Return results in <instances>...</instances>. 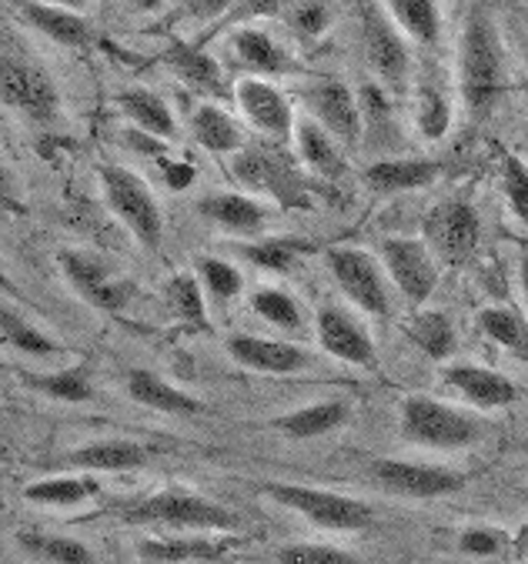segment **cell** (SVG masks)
Masks as SVG:
<instances>
[{
    "mask_svg": "<svg viewBox=\"0 0 528 564\" xmlns=\"http://www.w3.org/2000/svg\"><path fill=\"white\" fill-rule=\"evenodd\" d=\"M459 87L472 121H485L505 90V54L488 8L472 4L459 47Z\"/></svg>",
    "mask_w": 528,
    "mask_h": 564,
    "instance_id": "obj_1",
    "label": "cell"
},
{
    "mask_svg": "<svg viewBox=\"0 0 528 564\" xmlns=\"http://www.w3.org/2000/svg\"><path fill=\"white\" fill-rule=\"evenodd\" d=\"M115 514L131 528H164L174 534H235L241 528V518L231 508L181 488L125 501Z\"/></svg>",
    "mask_w": 528,
    "mask_h": 564,
    "instance_id": "obj_2",
    "label": "cell"
},
{
    "mask_svg": "<svg viewBox=\"0 0 528 564\" xmlns=\"http://www.w3.org/2000/svg\"><path fill=\"white\" fill-rule=\"evenodd\" d=\"M401 434L421 447L455 451V447H468L482 437V421L462 408L445 404V401L411 394L401 401Z\"/></svg>",
    "mask_w": 528,
    "mask_h": 564,
    "instance_id": "obj_3",
    "label": "cell"
},
{
    "mask_svg": "<svg viewBox=\"0 0 528 564\" xmlns=\"http://www.w3.org/2000/svg\"><path fill=\"white\" fill-rule=\"evenodd\" d=\"M97 177H100L108 207L121 217L125 228L138 238V245L154 251L164 238V214H161V204L151 194V187L134 171L118 167V164H104L97 171Z\"/></svg>",
    "mask_w": 528,
    "mask_h": 564,
    "instance_id": "obj_4",
    "label": "cell"
},
{
    "mask_svg": "<svg viewBox=\"0 0 528 564\" xmlns=\"http://www.w3.org/2000/svg\"><path fill=\"white\" fill-rule=\"evenodd\" d=\"M265 495L271 501H278L281 508L308 518L311 524H319L322 531L352 534V531H365L375 524L371 505L348 498V495H338V491L308 488V485H265Z\"/></svg>",
    "mask_w": 528,
    "mask_h": 564,
    "instance_id": "obj_5",
    "label": "cell"
},
{
    "mask_svg": "<svg viewBox=\"0 0 528 564\" xmlns=\"http://www.w3.org/2000/svg\"><path fill=\"white\" fill-rule=\"evenodd\" d=\"M0 100L34 124H54L61 115V90L54 77L41 64L14 54H0Z\"/></svg>",
    "mask_w": 528,
    "mask_h": 564,
    "instance_id": "obj_6",
    "label": "cell"
},
{
    "mask_svg": "<svg viewBox=\"0 0 528 564\" xmlns=\"http://www.w3.org/2000/svg\"><path fill=\"white\" fill-rule=\"evenodd\" d=\"M61 274L67 278V284L97 311L104 314H121L131 297H134V281L121 278L108 261L87 254V251H61L57 254Z\"/></svg>",
    "mask_w": 528,
    "mask_h": 564,
    "instance_id": "obj_7",
    "label": "cell"
},
{
    "mask_svg": "<svg viewBox=\"0 0 528 564\" xmlns=\"http://www.w3.org/2000/svg\"><path fill=\"white\" fill-rule=\"evenodd\" d=\"M358 14H362V44L371 70L391 94H405L411 77V54L401 31L385 14V4H365Z\"/></svg>",
    "mask_w": 528,
    "mask_h": 564,
    "instance_id": "obj_8",
    "label": "cell"
},
{
    "mask_svg": "<svg viewBox=\"0 0 528 564\" xmlns=\"http://www.w3.org/2000/svg\"><path fill=\"white\" fill-rule=\"evenodd\" d=\"M381 268L411 307H421L439 288V261L425 241L385 238L381 241Z\"/></svg>",
    "mask_w": 528,
    "mask_h": 564,
    "instance_id": "obj_9",
    "label": "cell"
},
{
    "mask_svg": "<svg viewBox=\"0 0 528 564\" xmlns=\"http://www.w3.org/2000/svg\"><path fill=\"white\" fill-rule=\"evenodd\" d=\"M328 268L338 281V288L345 291V297L371 314V317H385L391 314V294H388V274L381 268V261H375L368 251L358 248H335L328 254Z\"/></svg>",
    "mask_w": 528,
    "mask_h": 564,
    "instance_id": "obj_10",
    "label": "cell"
},
{
    "mask_svg": "<svg viewBox=\"0 0 528 564\" xmlns=\"http://www.w3.org/2000/svg\"><path fill=\"white\" fill-rule=\"evenodd\" d=\"M421 235H425V245L435 254V261L462 264L478 248L482 217L468 200H442L425 217V228H421Z\"/></svg>",
    "mask_w": 528,
    "mask_h": 564,
    "instance_id": "obj_11",
    "label": "cell"
},
{
    "mask_svg": "<svg viewBox=\"0 0 528 564\" xmlns=\"http://www.w3.org/2000/svg\"><path fill=\"white\" fill-rule=\"evenodd\" d=\"M371 478L401 498H445L465 488V475L455 468H442V465H421V462H398V458H381L371 465Z\"/></svg>",
    "mask_w": 528,
    "mask_h": 564,
    "instance_id": "obj_12",
    "label": "cell"
},
{
    "mask_svg": "<svg viewBox=\"0 0 528 564\" xmlns=\"http://www.w3.org/2000/svg\"><path fill=\"white\" fill-rule=\"evenodd\" d=\"M314 330H319V345L332 358L355 365V368H368V371L378 368V351H375L371 334L348 307L325 304L319 317H314Z\"/></svg>",
    "mask_w": 528,
    "mask_h": 564,
    "instance_id": "obj_13",
    "label": "cell"
},
{
    "mask_svg": "<svg viewBox=\"0 0 528 564\" xmlns=\"http://www.w3.org/2000/svg\"><path fill=\"white\" fill-rule=\"evenodd\" d=\"M308 107H311V121L322 124L338 144L358 148L365 138L362 128V107L358 97L352 94L348 84L342 80H319L308 87Z\"/></svg>",
    "mask_w": 528,
    "mask_h": 564,
    "instance_id": "obj_14",
    "label": "cell"
},
{
    "mask_svg": "<svg viewBox=\"0 0 528 564\" xmlns=\"http://www.w3.org/2000/svg\"><path fill=\"white\" fill-rule=\"evenodd\" d=\"M235 100L241 107V115L248 118V124H255L261 134L288 141L294 134V115L291 104L281 94V87H274L265 77H241L235 84Z\"/></svg>",
    "mask_w": 528,
    "mask_h": 564,
    "instance_id": "obj_15",
    "label": "cell"
},
{
    "mask_svg": "<svg viewBox=\"0 0 528 564\" xmlns=\"http://www.w3.org/2000/svg\"><path fill=\"white\" fill-rule=\"evenodd\" d=\"M235 544L231 534H158L141 538L138 554L144 564H218Z\"/></svg>",
    "mask_w": 528,
    "mask_h": 564,
    "instance_id": "obj_16",
    "label": "cell"
},
{
    "mask_svg": "<svg viewBox=\"0 0 528 564\" xmlns=\"http://www.w3.org/2000/svg\"><path fill=\"white\" fill-rule=\"evenodd\" d=\"M148 462H151V444L131 437H100L67 451L54 465L71 471H138Z\"/></svg>",
    "mask_w": 528,
    "mask_h": 564,
    "instance_id": "obj_17",
    "label": "cell"
},
{
    "mask_svg": "<svg viewBox=\"0 0 528 564\" xmlns=\"http://www.w3.org/2000/svg\"><path fill=\"white\" fill-rule=\"evenodd\" d=\"M235 177L245 187L268 191V194H274L281 200H294L304 191V184L294 174L291 161L281 158L278 148H241L235 154Z\"/></svg>",
    "mask_w": 528,
    "mask_h": 564,
    "instance_id": "obj_18",
    "label": "cell"
},
{
    "mask_svg": "<svg viewBox=\"0 0 528 564\" xmlns=\"http://www.w3.org/2000/svg\"><path fill=\"white\" fill-rule=\"evenodd\" d=\"M225 348L241 368H251L261 375H294L308 368L311 361L298 345L274 341V337H258V334H231Z\"/></svg>",
    "mask_w": 528,
    "mask_h": 564,
    "instance_id": "obj_19",
    "label": "cell"
},
{
    "mask_svg": "<svg viewBox=\"0 0 528 564\" xmlns=\"http://www.w3.org/2000/svg\"><path fill=\"white\" fill-rule=\"evenodd\" d=\"M445 384L452 391H459L468 404L482 408V411H498L515 404L518 388L511 378H505L502 371L482 368V365H452L445 368Z\"/></svg>",
    "mask_w": 528,
    "mask_h": 564,
    "instance_id": "obj_20",
    "label": "cell"
},
{
    "mask_svg": "<svg viewBox=\"0 0 528 564\" xmlns=\"http://www.w3.org/2000/svg\"><path fill=\"white\" fill-rule=\"evenodd\" d=\"M442 164L432 158H385L365 171V184L378 194H405L435 184Z\"/></svg>",
    "mask_w": 528,
    "mask_h": 564,
    "instance_id": "obj_21",
    "label": "cell"
},
{
    "mask_svg": "<svg viewBox=\"0 0 528 564\" xmlns=\"http://www.w3.org/2000/svg\"><path fill=\"white\" fill-rule=\"evenodd\" d=\"M18 14L24 18V24H31L34 31H41L44 37H51L61 47H87L94 41V28L84 14L61 8V4H21Z\"/></svg>",
    "mask_w": 528,
    "mask_h": 564,
    "instance_id": "obj_22",
    "label": "cell"
},
{
    "mask_svg": "<svg viewBox=\"0 0 528 564\" xmlns=\"http://www.w3.org/2000/svg\"><path fill=\"white\" fill-rule=\"evenodd\" d=\"M125 388H128L131 401H138V404H144V408H151V411H161V414L191 417V414H201V411H204V404H201L194 394L174 388L171 381H164L161 375H154V371H148V368H134V371L125 378Z\"/></svg>",
    "mask_w": 528,
    "mask_h": 564,
    "instance_id": "obj_23",
    "label": "cell"
},
{
    "mask_svg": "<svg viewBox=\"0 0 528 564\" xmlns=\"http://www.w3.org/2000/svg\"><path fill=\"white\" fill-rule=\"evenodd\" d=\"M291 141H294V151H298V158H301V164L308 171H314L319 177H342L345 174L342 148L322 124H314L311 118L294 121Z\"/></svg>",
    "mask_w": 528,
    "mask_h": 564,
    "instance_id": "obj_24",
    "label": "cell"
},
{
    "mask_svg": "<svg viewBox=\"0 0 528 564\" xmlns=\"http://www.w3.org/2000/svg\"><path fill=\"white\" fill-rule=\"evenodd\" d=\"M197 210L207 220H215L218 228L235 231V235H258L268 220L265 207L248 194H207L201 197Z\"/></svg>",
    "mask_w": 528,
    "mask_h": 564,
    "instance_id": "obj_25",
    "label": "cell"
},
{
    "mask_svg": "<svg viewBox=\"0 0 528 564\" xmlns=\"http://www.w3.org/2000/svg\"><path fill=\"white\" fill-rule=\"evenodd\" d=\"M121 110L138 124L141 134L158 138V141H174L177 138V121L171 115V107L161 94L148 90V87H128L118 97Z\"/></svg>",
    "mask_w": 528,
    "mask_h": 564,
    "instance_id": "obj_26",
    "label": "cell"
},
{
    "mask_svg": "<svg viewBox=\"0 0 528 564\" xmlns=\"http://www.w3.org/2000/svg\"><path fill=\"white\" fill-rule=\"evenodd\" d=\"M0 345H8L31 358H57L64 348L54 341L47 330H41L34 321H28L4 294H0Z\"/></svg>",
    "mask_w": 528,
    "mask_h": 564,
    "instance_id": "obj_27",
    "label": "cell"
},
{
    "mask_svg": "<svg viewBox=\"0 0 528 564\" xmlns=\"http://www.w3.org/2000/svg\"><path fill=\"white\" fill-rule=\"evenodd\" d=\"M191 134L194 141L211 154H238L245 148V134L238 121L218 104H201L191 115Z\"/></svg>",
    "mask_w": 528,
    "mask_h": 564,
    "instance_id": "obj_28",
    "label": "cell"
},
{
    "mask_svg": "<svg viewBox=\"0 0 528 564\" xmlns=\"http://www.w3.org/2000/svg\"><path fill=\"white\" fill-rule=\"evenodd\" d=\"M385 14L401 31V37L421 47H435L442 41V8L432 0H391L385 4Z\"/></svg>",
    "mask_w": 528,
    "mask_h": 564,
    "instance_id": "obj_29",
    "label": "cell"
},
{
    "mask_svg": "<svg viewBox=\"0 0 528 564\" xmlns=\"http://www.w3.org/2000/svg\"><path fill=\"white\" fill-rule=\"evenodd\" d=\"M414 124L425 141H442L452 128V100L435 77H425L414 87Z\"/></svg>",
    "mask_w": 528,
    "mask_h": 564,
    "instance_id": "obj_30",
    "label": "cell"
},
{
    "mask_svg": "<svg viewBox=\"0 0 528 564\" xmlns=\"http://www.w3.org/2000/svg\"><path fill=\"white\" fill-rule=\"evenodd\" d=\"M408 337H411V345L421 351V355H429L432 361H445L455 355V345H459V337H455V324L449 314L442 311H418L411 321H408Z\"/></svg>",
    "mask_w": 528,
    "mask_h": 564,
    "instance_id": "obj_31",
    "label": "cell"
},
{
    "mask_svg": "<svg viewBox=\"0 0 528 564\" xmlns=\"http://www.w3.org/2000/svg\"><path fill=\"white\" fill-rule=\"evenodd\" d=\"M231 47L238 54V61L258 74H284L291 70V57L284 54V47L258 28H241L231 34Z\"/></svg>",
    "mask_w": 528,
    "mask_h": 564,
    "instance_id": "obj_32",
    "label": "cell"
},
{
    "mask_svg": "<svg viewBox=\"0 0 528 564\" xmlns=\"http://www.w3.org/2000/svg\"><path fill=\"white\" fill-rule=\"evenodd\" d=\"M348 421V404L345 401H322V404H311L301 411H291L284 417H278V431H284L288 437H322L335 427H342Z\"/></svg>",
    "mask_w": 528,
    "mask_h": 564,
    "instance_id": "obj_33",
    "label": "cell"
},
{
    "mask_svg": "<svg viewBox=\"0 0 528 564\" xmlns=\"http://www.w3.org/2000/svg\"><path fill=\"white\" fill-rule=\"evenodd\" d=\"M21 381L44 394V398H54V401H71V404H80V401H90L94 398V384H90V375H87V365H74V368H61V371H51V375H31L24 371Z\"/></svg>",
    "mask_w": 528,
    "mask_h": 564,
    "instance_id": "obj_34",
    "label": "cell"
},
{
    "mask_svg": "<svg viewBox=\"0 0 528 564\" xmlns=\"http://www.w3.org/2000/svg\"><path fill=\"white\" fill-rule=\"evenodd\" d=\"M97 481L94 478H74V475H64V478H41L34 485L24 488V498L31 505H41V508H77L84 501H90L97 495Z\"/></svg>",
    "mask_w": 528,
    "mask_h": 564,
    "instance_id": "obj_35",
    "label": "cell"
},
{
    "mask_svg": "<svg viewBox=\"0 0 528 564\" xmlns=\"http://www.w3.org/2000/svg\"><path fill=\"white\" fill-rule=\"evenodd\" d=\"M18 544L44 564H94V551L84 541L67 538V534L24 531L18 534Z\"/></svg>",
    "mask_w": 528,
    "mask_h": 564,
    "instance_id": "obj_36",
    "label": "cell"
},
{
    "mask_svg": "<svg viewBox=\"0 0 528 564\" xmlns=\"http://www.w3.org/2000/svg\"><path fill=\"white\" fill-rule=\"evenodd\" d=\"M164 61L174 67V74H177L184 84H191V87H197V90H204V94H222V90H225L222 67H218L215 61H211L204 51H197V47H191V44H174V47L168 51Z\"/></svg>",
    "mask_w": 528,
    "mask_h": 564,
    "instance_id": "obj_37",
    "label": "cell"
},
{
    "mask_svg": "<svg viewBox=\"0 0 528 564\" xmlns=\"http://www.w3.org/2000/svg\"><path fill=\"white\" fill-rule=\"evenodd\" d=\"M164 297H168L171 314L184 327H194V330H207L211 327L207 324V307H204V291H201L194 274H174L164 284Z\"/></svg>",
    "mask_w": 528,
    "mask_h": 564,
    "instance_id": "obj_38",
    "label": "cell"
},
{
    "mask_svg": "<svg viewBox=\"0 0 528 564\" xmlns=\"http://www.w3.org/2000/svg\"><path fill=\"white\" fill-rule=\"evenodd\" d=\"M478 327L495 345L528 358V321L515 307H485L478 314Z\"/></svg>",
    "mask_w": 528,
    "mask_h": 564,
    "instance_id": "obj_39",
    "label": "cell"
},
{
    "mask_svg": "<svg viewBox=\"0 0 528 564\" xmlns=\"http://www.w3.org/2000/svg\"><path fill=\"white\" fill-rule=\"evenodd\" d=\"M194 278H197L201 291L211 301H218V304L235 301L241 294V288H245L241 271L231 261H225V258H207V254L194 258Z\"/></svg>",
    "mask_w": 528,
    "mask_h": 564,
    "instance_id": "obj_40",
    "label": "cell"
},
{
    "mask_svg": "<svg viewBox=\"0 0 528 564\" xmlns=\"http://www.w3.org/2000/svg\"><path fill=\"white\" fill-rule=\"evenodd\" d=\"M358 107H362V128H365V134H371V138L378 134V144L398 138L395 110H391V100H388L385 87L365 84L362 94H358Z\"/></svg>",
    "mask_w": 528,
    "mask_h": 564,
    "instance_id": "obj_41",
    "label": "cell"
},
{
    "mask_svg": "<svg viewBox=\"0 0 528 564\" xmlns=\"http://www.w3.org/2000/svg\"><path fill=\"white\" fill-rule=\"evenodd\" d=\"M251 311H255L258 317H265L268 324L281 327V330H301V327H304L301 304H298L288 291H278V288H261V291H255Z\"/></svg>",
    "mask_w": 528,
    "mask_h": 564,
    "instance_id": "obj_42",
    "label": "cell"
},
{
    "mask_svg": "<svg viewBox=\"0 0 528 564\" xmlns=\"http://www.w3.org/2000/svg\"><path fill=\"white\" fill-rule=\"evenodd\" d=\"M278 564H365L358 554L335 547V544H308L294 541L278 551Z\"/></svg>",
    "mask_w": 528,
    "mask_h": 564,
    "instance_id": "obj_43",
    "label": "cell"
},
{
    "mask_svg": "<svg viewBox=\"0 0 528 564\" xmlns=\"http://www.w3.org/2000/svg\"><path fill=\"white\" fill-rule=\"evenodd\" d=\"M235 251H238L241 258H248L251 264H258V268H268V271H291V264H294V258H298L301 245H291V241H278V238H271V241L238 245Z\"/></svg>",
    "mask_w": 528,
    "mask_h": 564,
    "instance_id": "obj_44",
    "label": "cell"
},
{
    "mask_svg": "<svg viewBox=\"0 0 528 564\" xmlns=\"http://www.w3.org/2000/svg\"><path fill=\"white\" fill-rule=\"evenodd\" d=\"M502 184H505V197L515 210V217L528 228V164L518 154H508L502 164Z\"/></svg>",
    "mask_w": 528,
    "mask_h": 564,
    "instance_id": "obj_45",
    "label": "cell"
},
{
    "mask_svg": "<svg viewBox=\"0 0 528 564\" xmlns=\"http://www.w3.org/2000/svg\"><path fill=\"white\" fill-rule=\"evenodd\" d=\"M505 547V538L495 528H465L459 534V551L472 557H492Z\"/></svg>",
    "mask_w": 528,
    "mask_h": 564,
    "instance_id": "obj_46",
    "label": "cell"
},
{
    "mask_svg": "<svg viewBox=\"0 0 528 564\" xmlns=\"http://www.w3.org/2000/svg\"><path fill=\"white\" fill-rule=\"evenodd\" d=\"M335 21L328 4H298L291 11V24L304 34V37H319L328 31V24Z\"/></svg>",
    "mask_w": 528,
    "mask_h": 564,
    "instance_id": "obj_47",
    "label": "cell"
},
{
    "mask_svg": "<svg viewBox=\"0 0 528 564\" xmlns=\"http://www.w3.org/2000/svg\"><path fill=\"white\" fill-rule=\"evenodd\" d=\"M0 210H18V191H14V177L8 174V167L0 164Z\"/></svg>",
    "mask_w": 528,
    "mask_h": 564,
    "instance_id": "obj_48",
    "label": "cell"
},
{
    "mask_svg": "<svg viewBox=\"0 0 528 564\" xmlns=\"http://www.w3.org/2000/svg\"><path fill=\"white\" fill-rule=\"evenodd\" d=\"M511 547H515V554H518V557H528V524H521V528L515 531Z\"/></svg>",
    "mask_w": 528,
    "mask_h": 564,
    "instance_id": "obj_49",
    "label": "cell"
},
{
    "mask_svg": "<svg viewBox=\"0 0 528 564\" xmlns=\"http://www.w3.org/2000/svg\"><path fill=\"white\" fill-rule=\"evenodd\" d=\"M0 294H18V284H14L11 274L4 271V261H0Z\"/></svg>",
    "mask_w": 528,
    "mask_h": 564,
    "instance_id": "obj_50",
    "label": "cell"
},
{
    "mask_svg": "<svg viewBox=\"0 0 528 564\" xmlns=\"http://www.w3.org/2000/svg\"><path fill=\"white\" fill-rule=\"evenodd\" d=\"M518 281H521V294H525V304H528V254L518 264Z\"/></svg>",
    "mask_w": 528,
    "mask_h": 564,
    "instance_id": "obj_51",
    "label": "cell"
},
{
    "mask_svg": "<svg viewBox=\"0 0 528 564\" xmlns=\"http://www.w3.org/2000/svg\"><path fill=\"white\" fill-rule=\"evenodd\" d=\"M525 498H528V488H525Z\"/></svg>",
    "mask_w": 528,
    "mask_h": 564,
    "instance_id": "obj_52",
    "label": "cell"
},
{
    "mask_svg": "<svg viewBox=\"0 0 528 564\" xmlns=\"http://www.w3.org/2000/svg\"><path fill=\"white\" fill-rule=\"evenodd\" d=\"M525 141H528V134H525Z\"/></svg>",
    "mask_w": 528,
    "mask_h": 564,
    "instance_id": "obj_53",
    "label": "cell"
}]
</instances>
